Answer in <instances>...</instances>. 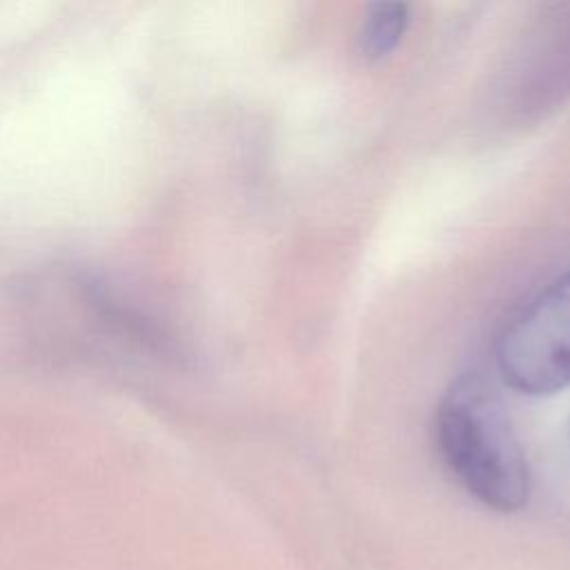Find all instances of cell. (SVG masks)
<instances>
[{
	"mask_svg": "<svg viewBox=\"0 0 570 570\" xmlns=\"http://www.w3.org/2000/svg\"><path fill=\"white\" fill-rule=\"evenodd\" d=\"M439 452L459 485L497 512L530 497V468L501 396L476 374L459 376L436 410Z\"/></svg>",
	"mask_w": 570,
	"mask_h": 570,
	"instance_id": "obj_1",
	"label": "cell"
},
{
	"mask_svg": "<svg viewBox=\"0 0 570 570\" xmlns=\"http://www.w3.org/2000/svg\"><path fill=\"white\" fill-rule=\"evenodd\" d=\"M494 363L501 381L521 394L543 396L570 385V269L503 325Z\"/></svg>",
	"mask_w": 570,
	"mask_h": 570,
	"instance_id": "obj_2",
	"label": "cell"
},
{
	"mask_svg": "<svg viewBox=\"0 0 570 570\" xmlns=\"http://www.w3.org/2000/svg\"><path fill=\"white\" fill-rule=\"evenodd\" d=\"M410 22V9L403 2L370 4L358 27V49L365 58H385L403 38Z\"/></svg>",
	"mask_w": 570,
	"mask_h": 570,
	"instance_id": "obj_3",
	"label": "cell"
}]
</instances>
